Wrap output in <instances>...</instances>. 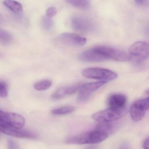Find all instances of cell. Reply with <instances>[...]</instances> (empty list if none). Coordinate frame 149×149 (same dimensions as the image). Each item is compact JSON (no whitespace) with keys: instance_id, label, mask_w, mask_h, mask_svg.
Segmentation results:
<instances>
[{"instance_id":"6da1fadb","label":"cell","mask_w":149,"mask_h":149,"mask_svg":"<svg viewBox=\"0 0 149 149\" xmlns=\"http://www.w3.org/2000/svg\"><path fill=\"white\" fill-rule=\"evenodd\" d=\"M108 136L109 134L106 132L95 130L70 137L66 140V143L76 145L97 144L106 139Z\"/></svg>"},{"instance_id":"7a4b0ae2","label":"cell","mask_w":149,"mask_h":149,"mask_svg":"<svg viewBox=\"0 0 149 149\" xmlns=\"http://www.w3.org/2000/svg\"><path fill=\"white\" fill-rule=\"evenodd\" d=\"M81 74L86 78L100 80L107 82L115 80L118 77L117 74L113 71L98 68L84 69L82 71Z\"/></svg>"},{"instance_id":"3957f363","label":"cell","mask_w":149,"mask_h":149,"mask_svg":"<svg viewBox=\"0 0 149 149\" xmlns=\"http://www.w3.org/2000/svg\"><path fill=\"white\" fill-rule=\"evenodd\" d=\"M25 124V119L17 113L0 111V127L22 129Z\"/></svg>"},{"instance_id":"277c9868","label":"cell","mask_w":149,"mask_h":149,"mask_svg":"<svg viewBox=\"0 0 149 149\" xmlns=\"http://www.w3.org/2000/svg\"><path fill=\"white\" fill-rule=\"evenodd\" d=\"M125 112L126 109H115L109 108L95 113L92 118L98 123H111L123 116Z\"/></svg>"},{"instance_id":"5b68a950","label":"cell","mask_w":149,"mask_h":149,"mask_svg":"<svg viewBox=\"0 0 149 149\" xmlns=\"http://www.w3.org/2000/svg\"><path fill=\"white\" fill-rule=\"evenodd\" d=\"M97 47L108 60L112 59L120 62L128 61L131 60L132 56L130 54L125 51L106 46Z\"/></svg>"},{"instance_id":"8992f818","label":"cell","mask_w":149,"mask_h":149,"mask_svg":"<svg viewBox=\"0 0 149 149\" xmlns=\"http://www.w3.org/2000/svg\"><path fill=\"white\" fill-rule=\"evenodd\" d=\"M56 41L65 46L80 47H83L86 44L87 39L77 34L64 33L57 36Z\"/></svg>"},{"instance_id":"52a82bcc","label":"cell","mask_w":149,"mask_h":149,"mask_svg":"<svg viewBox=\"0 0 149 149\" xmlns=\"http://www.w3.org/2000/svg\"><path fill=\"white\" fill-rule=\"evenodd\" d=\"M71 24L74 29L83 33L92 32L95 28L94 24L89 18L80 15L72 17Z\"/></svg>"},{"instance_id":"ba28073f","label":"cell","mask_w":149,"mask_h":149,"mask_svg":"<svg viewBox=\"0 0 149 149\" xmlns=\"http://www.w3.org/2000/svg\"><path fill=\"white\" fill-rule=\"evenodd\" d=\"M106 83H107V82L99 81L82 84L78 91L79 93L77 97V101L80 102H86L88 100L91 95L94 92Z\"/></svg>"},{"instance_id":"9c48e42d","label":"cell","mask_w":149,"mask_h":149,"mask_svg":"<svg viewBox=\"0 0 149 149\" xmlns=\"http://www.w3.org/2000/svg\"><path fill=\"white\" fill-rule=\"evenodd\" d=\"M78 58L84 62H101L108 60L97 47L82 52L78 55Z\"/></svg>"},{"instance_id":"30bf717a","label":"cell","mask_w":149,"mask_h":149,"mask_svg":"<svg viewBox=\"0 0 149 149\" xmlns=\"http://www.w3.org/2000/svg\"><path fill=\"white\" fill-rule=\"evenodd\" d=\"M131 55L139 59H145L149 57V43L138 41L132 44L129 48Z\"/></svg>"},{"instance_id":"8fae6325","label":"cell","mask_w":149,"mask_h":149,"mask_svg":"<svg viewBox=\"0 0 149 149\" xmlns=\"http://www.w3.org/2000/svg\"><path fill=\"white\" fill-rule=\"evenodd\" d=\"M0 130L4 134L20 138L34 139L38 137L37 134L34 132L22 129L0 127Z\"/></svg>"},{"instance_id":"7c38bea8","label":"cell","mask_w":149,"mask_h":149,"mask_svg":"<svg viewBox=\"0 0 149 149\" xmlns=\"http://www.w3.org/2000/svg\"><path fill=\"white\" fill-rule=\"evenodd\" d=\"M127 99L124 95L115 94L110 96L108 98V105L109 108L115 109H125Z\"/></svg>"},{"instance_id":"4fadbf2b","label":"cell","mask_w":149,"mask_h":149,"mask_svg":"<svg viewBox=\"0 0 149 149\" xmlns=\"http://www.w3.org/2000/svg\"><path fill=\"white\" fill-rule=\"evenodd\" d=\"M82 84H77L62 87L56 91L52 95V98L59 99L70 95L79 91Z\"/></svg>"},{"instance_id":"5bb4252c","label":"cell","mask_w":149,"mask_h":149,"mask_svg":"<svg viewBox=\"0 0 149 149\" xmlns=\"http://www.w3.org/2000/svg\"><path fill=\"white\" fill-rule=\"evenodd\" d=\"M3 4L6 7L15 14L20 15L23 13V7L18 1L6 0L3 1Z\"/></svg>"},{"instance_id":"9a60e30c","label":"cell","mask_w":149,"mask_h":149,"mask_svg":"<svg viewBox=\"0 0 149 149\" xmlns=\"http://www.w3.org/2000/svg\"><path fill=\"white\" fill-rule=\"evenodd\" d=\"M131 117L135 122H139L142 120L145 115L146 111L132 104L130 108Z\"/></svg>"},{"instance_id":"2e32d148","label":"cell","mask_w":149,"mask_h":149,"mask_svg":"<svg viewBox=\"0 0 149 149\" xmlns=\"http://www.w3.org/2000/svg\"><path fill=\"white\" fill-rule=\"evenodd\" d=\"M13 40V36L10 32L5 29H0V42L4 45L10 44Z\"/></svg>"},{"instance_id":"e0dca14e","label":"cell","mask_w":149,"mask_h":149,"mask_svg":"<svg viewBox=\"0 0 149 149\" xmlns=\"http://www.w3.org/2000/svg\"><path fill=\"white\" fill-rule=\"evenodd\" d=\"M74 110V107L71 106H66L54 109L52 110L51 112L54 115L60 116L70 114Z\"/></svg>"},{"instance_id":"ac0fdd59","label":"cell","mask_w":149,"mask_h":149,"mask_svg":"<svg viewBox=\"0 0 149 149\" xmlns=\"http://www.w3.org/2000/svg\"><path fill=\"white\" fill-rule=\"evenodd\" d=\"M67 2L75 7L83 10H87L90 7V2L89 1H68Z\"/></svg>"},{"instance_id":"d6986e66","label":"cell","mask_w":149,"mask_h":149,"mask_svg":"<svg viewBox=\"0 0 149 149\" xmlns=\"http://www.w3.org/2000/svg\"><path fill=\"white\" fill-rule=\"evenodd\" d=\"M41 25L44 30L49 31L53 29L54 23L52 18H50L48 17L47 15H45L41 18Z\"/></svg>"},{"instance_id":"ffe728a7","label":"cell","mask_w":149,"mask_h":149,"mask_svg":"<svg viewBox=\"0 0 149 149\" xmlns=\"http://www.w3.org/2000/svg\"><path fill=\"white\" fill-rule=\"evenodd\" d=\"M52 84V81L50 80H43L36 83L34 84V88L36 90L42 91L50 88Z\"/></svg>"},{"instance_id":"44dd1931","label":"cell","mask_w":149,"mask_h":149,"mask_svg":"<svg viewBox=\"0 0 149 149\" xmlns=\"http://www.w3.org/2000/svg\"><path fill=\"white\" fill-rule=\"evenodd\" d=\"M113 126L111 123H98L95 130L101 131L109 134Z\"/></svg>"},{"instance_id":"7402d4cb","label":"cell","mask_w":149,"mask_h":149,"mask_svg":"<svg viewBox=\"0 0 149 149\" xmlns=\"http://www.w3.org/2000/svg\"><path fill=\"white\" fill-rule=\"evenodd\" d=\"M133 104L143 110L145 111H146L149 110V97L137 100Z\"/></svg>"},{"instance_id":"603a6c76","label":"cell","mask_w":149,"mask_h":149,"mask_svg":"<svg viewBox=\"0 0 149 149\" xmlns=\"http://www.w3.org/2000/svg\"><path fill=\"white\" fill-rule=\"evenodd\" d=\"M8 95V86L5 81H0V97L2 98L7 97Z\"/></svg>"},{"instance_id":"cb8c5ba5","label":"cell","mask_w":149,"mask_h":149,"mask_svg":"<svg viewBox=\"0 0 149 149\" xmlns=\"http://www.w3.org/2000/svg\"><path fill=\"white\" fill-rule=\"evenodd\" d=\"M8 149H19V145L14 140L9 139L8 140Z\"/></svg>"},{"instance_id":"d4e9b609","label":"cell","mask_w":149,"mask_h":149,"mask_svg":"<svg viewBox=\"0 0 149 149\" xmlns=\"http://www.w3.org/2000/svg\"><path fill=\"white\" fill-rule=\"evenodd\" d=\"M57 10L54 7H50L47 9L46 15L48 17L52 18L56 15Z\"/></svg>"},{"instance_id":"484cf974","label":"cell","mask_w":149,"mask_h":149,"mask_svg":"<svg viewBox=\"0 0 149 149\" xmlns=\"http://www.w3.org/2000/svg\"><path fill=\"white\" fill-rule=\"evenodd\" d=\"M143 147L144 149H149V136L144 141Z\"/></svg>"},{"instance_id":"4316f807","label":"cell","mask_w":149,"mask_h":149,"mask_svg":"<svg viewBox=\"0 0 149 149\" xmlns=\"http://www.w3.org/2000/svg\"><path fill=\"white\" fill-rule=\"evenodd\" d=\"M136 3L138 5H139L140 6H145L146 5L148 4V2L149 3V1H135Z\"/></svg>"},{"instance_id":"83f0119b","label":"cell","mask_w":149,"mask_h":149,"mask_svg":"<svg viewBox=\"0 0 149 149\" xmlns=\"http://www.w3.org/2000/svg\"><path fill=\"white\" fill-rule=\"evenodd\" d=\"M119 149H129L128 148V146L126 145H123V146H121Z\"/></svg>"},{"instance_id":"f1b7e54d","label":"cell","mask_w":149,"mask_h":149,"mask_svg":"<svg viewBox=\"0 0 149 149\" xmlns=\"http://www.w3.org/2000/svg\"><path fill=\"white\" fill-rule=\"evenodd\" d=\"M146 33H147V34L149 36V26L146 28Z\"/></svg>"},{"instance_id":"f546056e","label":"cell","mask_w":149,"mask_h":149,"mask_svg":"<svg viewBox=\"0 0 149 149\" xmlns=\"http://www.w3.org/2000/svg\"><path fill=\"white\" fill-rule=\"evenodd\" d=\"M145 94L146 95L149 96V90L146 91L145 92Z\"/></svg>"},{"instance_id":"4dcf8cb0","label":"cell","mask_w":149,"mask_h":149,"mask_svg":"<svg viewBox=\"0 0 149 149\" xmlns=\"http://www.w3.org/2000/svg\"><path fill=\"white\" fill-rule=\"evenodd\" d=\"M88 149H95V148H88Z\"/></svg>"}]
</instances>
